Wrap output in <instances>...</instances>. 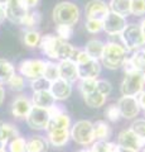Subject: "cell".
I'll use <instances>...</instances> for the list:
<instances>
[{"label": "cell", "mask_w": 145, "mask_h": 152, "mask_svg": "<svg viewBox=\"0 0 145 152\" xmlns=\"http://www.w3.org/2000/svg\"><path fill=\"white\" fill-rule=\"evenodd\" d=\"M53 20L57 24L74 26L79 20L81 10L78 5L72 1H61L53 8Z\"/></svg>", "instance_id": "6da1fadb"}, {"label": "cell", "mask_w": 145, "mask_h": 152, "mask_svg": "<svg viewBox=\"0 0 145 152\" xmlns=\"http://www.w3.org/2000/svg\"><path fill=\"white\" fill-rule=\"evenodd\" d=\"M126 50L116 42H107L104 46V52L101 56V62L109 70H118L123 66L126 58Z\"/></svg>", "instance_id": "7a4b0ae2"}, {"label": "cell", "mask_w": 145, "mask_h": 152, "mask_svg": "<svg viewBox=\"0 0 145 152\" xmlns=\"http://www.w3.org/2000/svg\"><path fill=\"white\" fill-rule=\"evenodd\" d=\"M120 37L126 51H136L145 46V36L140 26L135 24V23L126 26Z\"/></svg>", "instance_id": "3957f363"}, {"label": "cell", "mask_w": 145, "mask_h": 152, "mask_svg": "<svg viewBox=\"0 0 145 152\" xmlns=\"http://www.w3.org/2000/svg\"><path fill=\"white\" fill-rule=\"evenodd\" d=\"M69 134H71V138L76 143L81 146H88L93 143V141H95L92 122L86 119H82L74 123L71 127V129H69Z\"/></svg>", "instance_id": "277c9868"}, {"label": "cell", "mask_w": 145, "mask_h": 152, "mask_svg": "<svg viewBox=\"0 0 145 152\" xmlns=\"http://www.w3.org/2000/svg\"><path fill=\"white\" fill-rule=\"evenodd\" d=\"M144 76L140 71H134L125 74V77L121 84V94L123 96H138L144 90Z\"/></svg>", "instance_id": "5b68a950"}, {"label": "cell", "mask_w": 145, "mask_h": 152, "mask_svg": "<svg viewBox=\"0 0 145 152\" xmlns=\"http://www.w3.org/2000/svg\"><path fill=\"white\" fill-rule=\"evenodd\" d=\"M45 61L43 60H24L19 64V75L23 77L35 80L43 76Z\"/></svg>", "instance_id": "8992f818"}, {"label": "cell", "mask_w": 145, "mask_h": 152, "mask_svg": "<svg viewBox=\"0 0 145 152\" xmlns=\"http://www.w3.org/2000/svg\"><path fill=\"white\" fill-rule=\"evenodd\" d=\"M25 119H27V124L29 126V128L35 129V131H42V129H47L50 118H49V114L47 109L32 107L30 112L27 115Z\"/></svg>", "instance_id": "52a82bcc"}, {"label": "cell", "mask_w": 145, "mask_h": 152, "mask_svg": "<svg viewBox=\"0 0 145 152\" xmlns=\"http://www.w3.org/2000/svg\"><path fill=\"white\" fill-rule=\"evenodd\" d=\"M104 23V29L109 36H120L125 27L128 26L126 23V18L119 15L114 12H109L106 18L102 20Z\"/></svg>", "instance_id": "ba28073f"}, {"label": "cell", "mask_w": 145, "mask_h": 152, "mask_svg": "<svg viewBox=\"0 0 145 152\" xmlns=\"http://www.w3.org/2000/svg\"><path fill=\"white\" fill-rule=\"evenodd\" d=\"M5 8V19H9L12 23L20 24L23 18L28 13V7L23 3V0H9Z\"/></svg>", "instance_id": "9c48e42d"}, {"label": "cell", "mask_w": 145, "mask_h": 152, "mask_svg": "<svg viewBox=\"0 0 145 152\" xmlns=\"http://www.w3.org/2000/svg\"><path fill=\"white\" fill-rule=\"evenodd\" d=\"M118 145L123 148L133 150L135 152H139L140 150L145 147V141L138 137L133 131L124 129L119 133L118 136Z\"/></svg>", "instance_id": "30bf717a"}, {"label": "cell", "mask_w": 145, "mask_h": 152, "mask_svg": "<svg viewBox=\"0 0 145 152\" xmlns=\"http://www.w3.org/2000/svg\"><path fill=\"white\" fill-rule=\"evenodd\" d=\"M109 12V4H106L104 0H90L85 7V14L87 19L104 20Z\"/></svg>", "instance_id": "8fae6325"}, {"label": "cell", "mask_w": 145, "mask_h": 152, "mask_svg": "<svg viewBox=\"0 0 145 152\" xmlns=\"http://www.w3.org/2000/svg\"><path fill=\"white\" fill-rule=\"evenodd\" d=\"M118 108L121 117L126 118V119H134L140 113V107L136 96H121L119 99Z\"/></svg>", "instance_id": "7c38bea8"}, {"label": "cell", "mask_w": 145, "mask_h": 152, "mask_svg": "<svg viewBox=\"0 0 145 152\" xmlns=\"http://www.w3.org/2000/svg\"><path fill=\"white\" fill-rule=\"evenodd\" d=\"M58 70H59V79L64 80V81L73 84L78 80V69L74 60L72 58L62 60L58 64Z\"/></svg>", "instance_id": "4fadbf2b"}, {"label": "cell", "mask_w": 145, "mask_h": 152, "mask_svg": "<svg viewBox=\"0 0 145 152\" xmlns=\"http://www.w3.org/2000/svg\"><path fill=\"white\" fill-rule=\"evenodd\" d=\"M78 69V79H97V76L101 72V64L97 60H90L85 64L77 65Z\"/></svg>", "instance_id": "5bb4252c"}, {"label": "cell", "mask_w": 145, "mask_h": 152, "mask_svg": "<svg viewBox=\"0 0 145 152\" xmlns=\"http://www.w3.org/2000/svg\"><path fill=\"white\" fill-rule=\"evenodd\" d=\"M49 91L56 100H66L72 94V84L64 81L62 79H58L50 83Z\"/></svg>", "instance_id": "9a60e30c"}, {"label": "cell", "mask_w": 145, "mask_h": 152, "mask_svg": "<svg viewBox=\"0 0 145 152\" xmlns=\"http://www.w3.org/2000/svg\"><path fill=\"white\" fill-rule=\"evenodd\" d=\"M32 102L24 95H19L18 98H15L12 103V114L15 118H27V115L29 114L32 109Z\"/></svg>", "instance_id": "2e32d148"}, {"label": "cell", "mask_w": 145, "mask_h": 152, "mask_svg": "<svg viewBox=\"0 0 145 152\" xmlns=\"http://www.w3.org/2000/svg\"><path fill=\"white\" fill-rule=\"evenodd\" d=\"M79 50L73 47L68 41L61 39L58 38L57 39V45H56V60H68V58H74V56L77 55V52Z\"/></svg>", "instance_id": "e0dca14e"}, {"label": "cell", "mask_w": 145, "mask_h": 152, "mask_svg": "<svg viewBox=\"0 0 145 152\" xmlns=\"http://www.w3.org/2000/svg\"><path fill=\"white\" fill-rule=\"evenodd\" d=\"M30 102H32V105L33 107L48 109L52 105H54L56 99L52 96L49 90H43V91H34Z\"/></svg>", "instance_id": "ac0fdd59"}, {"label": "cell", "mask_w": 145, "mask_h": 152, "mask_svg": "<svg viewBox=\"0 0 145 152\" xmlns=\"http://www.w3.org/2000/svg\"><path fill=\"white\" fill-rule=\"evenodd\" d=\"M71 138L69 129H50L48 131V143L54 147H63Z\"/></svg>", "instance_id": "d6986e66"}, {"label": "cell", "mask_w": 145, "mask_h": 152, "mask_svg": "<svg viewBox=\"0 0 145 152\" xmlns=\"http://www.w3.org/2000/svg\"><path fill=\"white\" fill-rule=\"evenodd\" d=\"M57 39L58 37L54 36V34H45L40 38V42H39V48L40 51L43 52L45 56L50 57V58L56 60V45H57Z\"/></svg>", "instance_id": "ffe728a7"}, {"label": "cell", "mask_w": 145, "mask_h": 152, "mask_svg": "<svg viewBox=\"0 0 145 152\" xmlns=\"http://www.w3.org/2000/svg\"><path fill=\"white\" fill-rule=\"evenodd\" d=\"M48 147V140L43 136H32L27 141V152H47Z\"/></svg>", "instance_id": "44dd1931"}, {"label": "cell", "mask_w": 145, "mask_h": 152, "mask_svg": "<svg viewBox=\"0 0 145 152\" xmlns=\"http://www.w3.org/2000/svg\"><path fill=\"white\" fill-rule=\"evenodd\" d=\"M130 7H131V0H110L109 4L110 12H114L124 18L131 14Z\"/></svg>", "instance_id": "7402d4cb"}, {"label": "cell", "mask_w": 145, "mask_h": 152, "mask_svg": "<svg viewBox=\"0 0 145 152\" xmlns=\"http://www.w3.org/2000/svg\"><path fill=\"white\" fill-rule=\"evenodd\" d=\"M104 46L105 43L100 39H90L85 46V51L86 53L91 57L92 60H101L102 52H104Z\"/></svg>", "instance_id": "603a6c76"}, {"label": "cell", "mask_w": 145, "mask_h": 152, "mask_svg": "<svg viewBox=\"0 0 145 152\" xmlns=\"http://www.w3.org/2000/svg\"><path fill=\"white\" fill-rule=\"evenodd\" d=\"M71 128V117L67 113H62L59 115L50 118L47 127V131L50 129H69Z\"/></svg>", "instance_id": "cb8c5ba5"}, {"label": "cell", "mask_w": 145, "mask_h": 152, "mask_svg": "<svg viewBox=\"0 0 145 152\" xmlns=\"http://www.w3.org/2000/svg\"><path fill=\"white\" fill-rule=\"evenodd\" d=\"M93 137L97 141H107L111 136V127L105 121H97L92 123Z\"/></svg>", "instance_id": "d4e9b609"}, {"label": "cell", "mask_w": 145, "mask_h": 152, "mask_svg": "<svg viewBox=\"0 0 145 152\" xmlns=\"http://www.w3.org/2000/svg\"><path fill=\"white\" fill-rule=\"evenodd\" d=\"M15 75V69L8 60L0 58V85L8 84L13 76Z\"/></svg>", "instance_id": "484cf974"}, {"label": "cell", "mask_w": 145, "mask_h": 152, "mask_svg": "<svg viewBox=\"0 0 145 152\" xmlns=\"http://www.w3.org/2000/svg\"><path fill=\"white\" fill-rule=\"evenodd\" d=\"M129 60L136 71H140V72H144L145 71V48L144 47L134 51L133 56H130Z\"/></svg>", "instance_id": "4316f807"}, {"label": "cell", "mask_w": 145, "mask_h": 152, "mask_svg": "<svg viewBox=\"0 0 145 152\" xmlns=\"http://www.w3.org/2000/svg\"><path fill=\"white\" fill-rule=\"evenodd\" d=\"M83 100H85L86 105L90 108H101L106 102V98L101 95L99 91H93L91 94L83 95Z\"/></svg>", "instance_id": "83f0119b"}, {"label": "cell", "mask_w": 145, "mask_h": 152, "mask_svg": "<svg viewBox=\"0 0 145 152\" xmlns=\"http://www.w3.org/2000/svg\"><path fill=\"white\" fill-rule=\"evenodd\" d=\"M43 77L47 79L49 83H53L59 79V70L58 64H54L52 61H45V67L43 72Z\"/></svg>", "instance_id": "f1b7e54d"}, {"label": "cell", "mask_w": 145, "mask_h": 152, "mask_svg": "<svg viewBox=\"0 0 145 152\" xmlns=\"http://www.w3.org/2000/svg\"><path fill=\"white\" fill-rule=\"evenodd\" d=\"M42 20V15L37 10H28V13L25 14V17L23 18V20L20 24L24 26L27 28H33L35 26H38Z\"/></svg>", "instance_id": "f546056e"}, {"label": "cell", "mask_w": 145, "mask_h": 152, "mask_svg": "<svg viewBox=\"0 0 145 152\" xmlns=\"http://www.w3.org/2000/svg\"><path fill=\"white\" fill-rule=\"evenodd\" d=\"M0 132H1V134L4 136V138L8 141V143L12 140L19 137V132H18V129L13 124H10V123L0 122Z\"/></svg>", "instance_id": "4dcf8cb0"}, {"label": "cell", "mask_w": 145, "mask_h": 152, "mask_svg": "<svg viewBox=\"0 0 145 152\" xmlns=\"http://www.w3.org/2000/svg\"><path fill=\"white\" fill-rule=\"evenodd\" d=\"M40 33L38 31H28L24 33V37H23V41H24L25 46L30 47V48H34V47L39 46V42H40Z\"/></svg>", "instance_id": "1f68e13d"}, {"label": "cell", "mask_w": 145, "mask_h": 152, "mask_svg": "<svg viewBox=\"0 0 145 152\" xmlns=\"http://www.w3.org/2000/svg\"><path fill=\"white\" fill-rule=\"evenodd\" d=\"M96 85H97V79H85V80H81L78 88L82 95H87L96 91Z\"/></svg>", "instance_id": "d6a6232c"}, {"label": "cell", "mask_w": 145, "mask_h": 152, "mask_svg": "<svg viewBox=\"0 0 145 152\" xmlns=\"http://www.w3.org/2000/svg\"><path fill=\"white\" fill-rule=\"evenodd\" d=\"M9 152H27V141L23 137H17L9 142Z\"/></svg>", "instance_id": "836d02e7"}, {"label": "cell", "mask_w": 145, "mask_h": 152, "mask_svg": "<svg viewBox=\"0 0 145 152\" xmlns=\"http://www.w3.org/2000/svg\"><path fill=\"white\" fill-rule=\"evenodd\" d=\"M92 147L96 150V152H116L119 148V145L107 141H97Z\"/></svg>", "instance_id": "e575fe53"}, {"label": "cell", "mask_w": 145, "mask_h": 152, "mask_svg": "<svg viewBox=\"0 0 145 152\" xmlns=\"http://www.w3.org/2000/svg\"><path fill=\"white\" fill-rule=\"evenodd\" d=\"M56 32H57V37L61 39L68 41L69 38L73 36V27L66 26V24H57L56 27Z\"/></svg>", "instance_id": "d590c367"}, {"label": "cell", "mask_w": 145, "mask_h": 152, "mask_svg": "<svg viewBox=\"0 0 145 152\" xmlns=\"http://www.w3.org/2000/svg\"><path fill=\"white\" fill-rule=\"evenodd\" d=\"M8 85H9V88H10V90H13V91H22L25 86L24 77H23L22 75L15 74L10 80H9Z\"/></svg>", "instance_id": "8d00e7d4"}, {"label": "cell", "mask_w": 145, "mask_h": 152, "mask_svg": "<svg viewBox=\"0 0 145 152\" xmlns=\"http://www.w3.org/2000/svg\"><path fill=\"white\" fill-rule=\"evenodd\" d=\"M130 131H133L138 137L145 141V119H136L131 123Z\"/></svg>", "instance_id": "74e56055"}, {"label": "cell", "mask_w": 145, "mask_h": 152, "mask_svg": "<svg viewBox=\"0 0 145 152\" xmlns=\"http://www.w3.org/2000/svg\"><path fill=\"white\" fill-rule=\"evenodd\" d=\"M30 88L33 89V91H43V90H49L50 83L47 79H44L43 76H42V77H39V79L32 80Z\"/></svg>", "instance_id": "f35d334b"}, {"label": "cell", "mask_w": 145, "mask_h": 152, "mask_svg": "<svg viewBox=\"0 0 145 152\" xmlns=\"http://www.w3.org/2000/svg\"><path fill=\"white\" fill-rule=\"evenodd\" d=\"M86 29L87 32L92 33V34H96V33H100L102 29H104V23L102 20H95V19H87L86 22Z\"/></svg>", "instance_id": "ab89813d"}, {"label": "cell", "mask_w": 145, "mask_h": 152, "mask_svg": "<svg viewBox=\"0 0 145 152\" xmlns=\"http://www.w3.org/2000/svg\"><path fill=\"white\" fill-rule=\"evenodd\" d=\"M105 115L107 117V119L111 121V122H118L121 117L120 110L118 108V104H110L105 110Z\"/></svg>", "instance_id": "60d3db41"}, {"label": "cell", "mask_w": 145, "mask_h": 152, "mask_svg": "<svg viewBox=\"0 0 145 152\" xmlns=\"http://www.w3.org/2000/svg\"><path fill=\"white\" fill-rule=\"evenodd\" d=\"M96 91H99L101 95H104L105 98H107L112 91V85L107 81V80H97Z\"/></svg>", "instance_id": "b9f144b4"}, {"label": "cell", "mask_w": 145, "mask_h": 152, "mask_svg": "<svg viewBox=\"0 0 145 152\" xmlns=\"http://www.w3.org/2000/svg\"><path fill=\"white\" fill-rule=\"evenodd\" d=\"M131 14L134 15H144L145 14V0H131Z\"/></svg>", "instance_id": "7bdbcfd3"}, {"label": "cell", "mask_w": 145, "mask_h": 152, "mask_svg": "<svg viewBox=\"0 0 145 152\" xmlns=\"http://www.w3.org/2000/svg\"><path fill=\"white\" fill-rule=\"evenodd\" d=\"M48 110V114H49V118H54V117H57V115H59V114H62V113H64V110L62 108H61L59 105H52L50 108H48L47 109Z\"/></svg>", "instance_id": "ee69618b"}, {"label": "cell", "mask_w": 145, "mask_h": 152, "mask_svg": "<svg viewBox=\"0 0 145 152\" xmlns=\"http://www.w3.org/2000/svg\"><path fill=\"white\" fill-rule=\"evenodd\" d=\"M136 99H138V103H139L140 109H143V110L145 112V90H143V91L138 95Z\"/></svg>", "instance_id": "f6af8a7d"}, {"label": "cell", "mask_w": 145, "mask_h": 152, "mask_svg": "<svg viewBox=\"0 0 145 152\" xmlns=\"http://www.w3.org/2000/svg\"><path fill=\"white\" fill-rule=\"evenodd\" d=\"M23 3L29 9V8H35L39 4V0H23Z\"/></svg>", "instance_id": "bcb514c9"}, {"label": "cell", "mask_w": 145, "mask_h": 152, "mask_svg": "<svg viewBox=\"0 0 145 152\" xmlns=\"http://www.w3.org/2000/svg\"><path fill=\"white\" fill-rule=\"evenodd\" d=\"M8 145V141L4 138V136L0 132V150H5V146Z\"/></svg>", "instance_id": "7dc6e473"}, {"label": "cell", "mask_w": 145, "mask_h": 152, "mask_svg": "<svg viewBox=\"0 0 145 152\" xmlns=\"http://www.w3.org/2000/svg\"><path fill=\"white\" fill-rule=\"evenodd\" d=\"M5 20V8L3 5H0V24Z\"/></svg>", "instance_id": "c3c4849f"}, {"label": "cell", "mask_w": 145, "mask_h": 152, "mask_svg": "<svg viewBox=\"0 0 145 152\" xmlns=\"http://www.w3.org/2000/svg\"><path fill=\"white\" fill-rule=\"evenodd\" d=\"M4 98H5V90H4V88L0 85V105H1L3 102H4Z\"/></svg>", "instance_id": "681fc988"}, {"label": "cell", "mask_w": 145, "mask_h": 152, "mask_svg": "<svg viewBox=\"0 0 145 152\" xmlns=\"http://www.w3.org/2000/svg\"><path fill=\"white\" fill-rule=\"evenodd\" d=\"M140 28H141V31H143V33H144V36H145V18L144 19H141V22H140Z\"/></svg>", "instance_id": "f907efd6"}, {"label": "cell", "mask_w": 145, "mask_h": 152, "mask_svg": "<svg viewBox=\"0 0 145 152\" xmlns=\"http://www.w3.org/2000/svg\"><path fill=\"white\" fill-rule=\"evenodd\" d=\"M116 152H135V151H133V150H128V148H123V147H120L119 146V148H118V151Z\"/></svg>", "instance_id": "816d5d0a"}, {"label": "cell", "mask_w": 145, "mask_h": 152, "mask_svg": "<svg viewBox=\"0 0 145 152\" xmlns=\"http://www.w3.org/2000/svg\"><path fill=\"white\" fill-rule=\"evenodd\" d=\"M77 152H96V150L93 148V147H91V148H85V150H79Z\"/></svg>", "instance_id": "f5cc1de1"}, {"label": "cell", "mask_w": 145, "mask_h": 152, "mask_svg": "<svg viewBox=\"0 0 145 152\" xmlns=\"http://www.w3.org/2000/svg\"><path fill=\"white\" fill-rule=\"evenodd\" d=\"M9 1V0H0V5H3V7H5L6 5V3Z\"/></svg>", "instance_id": "db71d44e"}, {"label": "cell", "mask_w": 145, "mask_h": 152, "mask_svg": "<svg viewBox=\"0 0 145 152\" xmlns=\"http://www.w3.org/2000/svg\"><path fill=\"white\" fill-rule=\"evenodd\" d=\"M143 76H144V83H145V71L143 72Z\"/></svg>", "instance_id": "11a10c76"}, {"label": "cell", "mask_w": 145, "mask_h": 152, "mask_svg": "<svg viewBox=\"0 0 145 152\" xmlns=\"http://www.w3.org/2000/svg\"><path fill=\"white\" fill-rule=\"evenodd\" d=\"M0 152H6L5 150H0Z\"/></svg>", "instance_id": "9f6ffc18"}, {"label": "cell", "mask_w": 145, "mask_h": 152, "mask_svg": "<svg viewBox=\"0 0 145 152\" xmlns=\"http://www.w3.org/2000/svg\"><path fill=\"white\" fill-rule=\"evenodd\" d=\"M141 152H145V147H144V148H143V150H141Z\"/></svg>", "instance_id": "6f0895ef"}]
</instances>
